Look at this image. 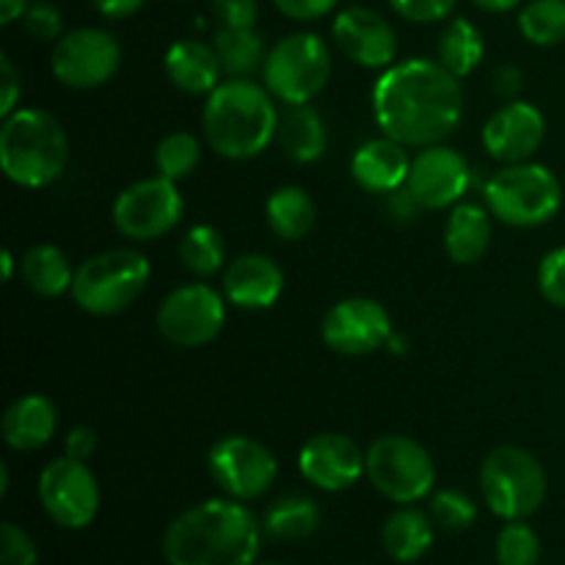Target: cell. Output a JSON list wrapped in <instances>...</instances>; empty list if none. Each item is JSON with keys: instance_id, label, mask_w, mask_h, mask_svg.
<instances>
[{"instance_id": "cell-1", "label": "cell", "mask_w": 565, "mask_h": 565, "mask_svg": "<svg viewBox=\"0 0 565 565\" xmlns=\"http://www.w3.org/2000/svg\"><path fill=\"white\" fill-rule=\"evenodd\" d=\"M381 132L403 147H434L463 116V88L434 58H408L381 72L373 86Z\"/></svg>"}, {"instance_id": "cell-2", "label": "cell", "mask_w": 565, "mask_h": 565, "mask_svg": "<svg viewBox=\"0 0 565 565\" xmlns=\"http://www.w3.org/2000/svg\"><path fill=\"white\" fill-rule=\"evenodd\" d=\"M263 522L241 500H204L169 522L160 550L169 565H257Z\"/></svg>"}, {"instance_id": "cell-3", "label": "cell", "mask_w": 565, "mask_h": 565, "mask_svg": "<svg viewBox=\"0 0 565 565\" xmlns=\"http://www.w3.org/2000/svg\"><path fill=\"white\" fill-rule=\"evenodd\" d=\"M279 110L274 94L248 77H230L207 97L204 141L226 160H252L276 141Z\"/></svg>"}, {"instance_id": "cell-4", "label": "cell", "mask_w": 565, "mask_h": 565, "mask_svg": "<svg viewBox=\"0 0 565 565\" xmlns=\"http://www.w3.org/2000/svg\"><path fill=\"white\" fill-rule=\"evenodd\" d=\"M70 163V138L55 116L17 108L0 127V169L20 188H47Z\"/></svg>"}, {"instance_id": "cell-5", "label": "cell", "mask_w": 565, "mask_h": 565, "mask_svg": "<svg viewBox=\"0 0 565 565\" xmlns=\"http://www.w3.org/2000/svg\"><path fill=\"white\" fill-rule=\"evenodd\" d=\"M149 276L152 268L141 252L110 248L77 265L70 296L83 312L108 318L125 312L147 290Z\"/></svg>"}, {"instance_id": "cell-6", "label": "cell", "mask_w": 565, "mask_h": 565, "mask_svg": "<svg viewBox=\"0 0 565 565\" xmlns=\"http://www.w3.org/2000/svg\"><path fill=\"white\" fill-rule=\"evenodd\" d=\"M486 207L516 230L550 224L563 204L561 180L541 163H511L491 174L483 188Z\"/></svg>"}, {"instance_id": "cell-7", "label": "cell", "mask_w": 565, "mask_h": 565, "mask_svg": "<svg viewBox=\"0 0 565 565\" xmlns=\"http://www.w3.org/2000/svg\"><path fill=\"white\" fill-rule=\"evenodd\" d=\"M546 489H550V480H546L544 467L524 447H494L480 467L483 500L502 522H524L539 513L546 500Z\"/></svg>"}, {"instance_id": "cell-8", "label": "cell", "mask_w": 565, "mask_h": 565, "mask_svg": "<svg viewBox=\"0 0 565 565\" xmlns=\"http://www.w3.org/2000/svg\"><path fill=\"white\" fill-rule=\"evenodd\" d=\"M265 88L285 105L312 103L331 77V50L318 33H290L268 50Z\"/></svg>"}, {"instance_id": "cell-9", "label": "cell", "mask_w": 565, "mask_h": 565, "mask_svg": "<svg viewBox=\"0 0 565 565\" xmlns=\"http://www.w3.org/2000/svg\"><path fill=\"white\" fill-rule=\"evenodd\" d=\"M373 489L397 505L430 497L436 486V463L412 436L386 434L367 447V472Z\"/></svg>"}, {"instance_id": "cell-10", "label": "cell", "mask_w": 565, "mask_h": 565, "mask_svg": "<svg viewBox=\"0 0 565 565\" xmlns=\"http://www.w3.org/2000/svg\"><path fill=\"white\" fill-rule=\"evenodd\" d=\"M226 320V298L204 281H191L160 301L158 331L177 348H202L221 334Z\"/></svg>"}, {"instance_id": "cell-11", "label": "cell", "mask_w": 565, "mask_h": 565, "mask_svg": "<svg viewBox=\"0 0 565 565\" xmlns=\"http://www.w3.org/2000/svg\"><path fill=\"white\" fill-rule=\"evenodd\" d=\"M207 472L226 497L252 502L265 497L279 478L274 452L248 436H224L207 452Z\"/></svg>"}, {"instance_id": "cell-12", "label": "cell", "mask_w": 565, "mask_h": 565, "mask_svg": "<svg viewBox=\"0 0 565 565\" xmlns=\"http://www.w3.org/2000/svg\"><path fill=\"white\" fill-rule=\"evenodd\" d=\"M180 191L166 177H149L127 185L114 202V226L127 241H158L182 221Z\"/></svg>"}, {"instance_id": "cell-13", "label": "cell", "mask_w": 565, "mask_h": 565, "mask_svg": "<svg viewBox=\"0 0 565 565\" xmlns=\"http://www.w3.org/2000/svg\"><path fill=\"white\" fill-rule=\"evenodd\" d=\"M39 502L44 513L64 530H83L97 519L99 486L86 461L53 458L39 475Z\"/></svg>"}, {"instance_id": "cell-14", "label": "cell", "mask_w": 565, "mask_h": 565, "mask_svg": "<svg viewBox=\"0 0 565 565\" xmlns=\"http://www.w3.org/2000/svg\"><path fill=\"white\" fill-rule=\"evenodd\" d=\"M121 64V47L116 36L103 28H75L55 42L50 66L55 81L88 92L99 88L116 75Z\"/></svg>"}, {"instance_id": "cell-15", "label": "cell", "mask_w": 565, "mask_h": 565, "mask_svg": "<svg viewBox=\"0 0 565 565\" xmlns=\"http://www.w3.org/2000/svg\"><path fill=\"white\" fill-rule=\"evenodd\" d=\"M320 337L340 356H367L390 345L392 318L373 298H345L326 312Z\"/></svg>"}, {"instance_id": "cell-16", "label": "cell", "mask_w": 565, "mask_h": 565, "mask_svg": "<svg viewBox=\"0 0 565 565\" xmlns=\"http://www.w3.org/2000/svg\"><path fill=\"white\" fill-rule=\"evenodd\" d=\"M334 44L364 70H390L397 58V33L379 11L351 6L340 11L331 25Z\"/></svg>"}, {"instance_id": "cell-17", "label": "cell", "mask_w": 565, "mask_h": 565, "mask_svg": "<svg viewBox=\"0 0 565 565\" xmlns=\"http://www.w3.org/2000/svg\"><path fill=\"white\" fill-rule=\"evenodd\" d=\"M298 469L320 491H345L367 472V452L345 434H318L298 452Z\"/></svg>"}, {"instance_id": "cell-18", "label": "cell", "mask_w": 565, "mask_h": 565, "mask_svg": "<svg viewBox=\"0 0 565 565\" xmlns=\"http://www.w3.org/2000/svg\"><path fill=\"white\" fill-rule=\"evenodd\" d=\"M469 177L472 171L461 152L434 143L412 160L406 185L412 188L423 210H445L461 202L469 188Z\"/></svg>"}, {"instance_id": "cell-19", "label": "cell", "mask_w": 565, "mask_h": 565, "mask_svg": "<svg viewBox=\"0 0 565 565\" xmlns=\"http://www.w3.org/2000/svg\"><path fill=\"white\" fill-rule=\"evenodd\" d=\"M546 138V119L533 103L511 99L483 127V147L497 163H527Z\"/></svg>"}, {"instance_id": "cell-20", "label": "cell", "mask_w": 565, "mask_h": 565, "mask_svg": "<svg viewBox=\"0 0 565 565\" xmlns=\"http://www.w3.org/2000/svg\"><path fill=\"white\" fill-rule=\"evenodd\" d=\"M224 298L241 309H268L285 290V270L265 254H243L224 268Z\"/></svg>"}, {"instance_id": "cell-21", "label": "cell", "mask_w": 565, "mask_h": 565, "mask_svg": "<svg viewBox=\"0 0 565 565\" xmlns=\"http://www.w3.org/2000/svg\"><path fill=\"white\" fill-rule=\"evenodd\" d=\"M412 160L403 143L395 138H373L356 149L351 160V177L367 193H390L406 185Z\"/></svg>"}, {"instance_id": "cell-22", "label": "cell", "mask_w": 565, "mask_h": 565, "mask_svg": "<svg viewBox=\"0 0 565 565\" xmlns=\"http://www.w3.org/2000/svg\"><path fill=\"white\" fill-rule=\"evenodd\" d=\"M58 428V412L44 395H22L6 408L0 434L17 452H33L47 445Z\"/></svg>"}, {"instance_id": "cell-23", "label": "cell", "mask_w": 565, "mask_h": 565, "mask_svg": "<svg viewBox=\"0 0 565 565\" xmlns=\"http://www.w3.org/2000/svg\"><path fill=\"white\" fill-rule=\"evenodd\" d=\"M166 75L185 94H213L221 81V61L213 44L182 39L166 50Z\"/></svg>"}, {"instance_id": "cell-24", "label": "cell", "mask_w": 565, "mask_h": 565, "mask_svg": "<svg viewBox=\"0 0 565 565\" xmlns=\"http://www.w3.org/2000/svg\"><path fill=\"white\" fill-rule=\"evenodd\" d=\"M276 143L292 163H315L323 158L326 147H329V130H326L323 116L309 103L287 105L276 125Z\"/></svg>"}, {"instance_id": "cell-25", "label": "cell", "mask_w": 565, "mask_h": 565, "mask_svg": "<svg viewBox=\"0 0 565 565\" xmlns=\"http://www.w3.org/2000/svg\"><path fill=\"white\" fill-rule=\"evenodd\" d=\"M436 539V524L430 513H423L419 508L403 505L392 513L381 530V544L384 552L395 563H417L430 552Z\"/></svg>"}, {"instance_id": "cell-26", "label": "cell", "mask_w": 565, "mask_h": 565, "mask_svg": "<svg viewBox=\"0 0 565 565\" xmlns=\"http://www.w3.org/2000/svg\"><path fill=\"white\" fill-rule=\"evenodd\" d=\"M491 246V213L475 202H461L447 215L445 248L452 263L475 265Z\"/></svg>"}, {"instance_id": "cell-27", "label": "cell", "mask_w": 565, "mask_h": 565, "mask_svg": "<svg viewBox=\"0 0 565 565\" xmlns=\"http://www.w3.org/2000/svg\"><path fill=\"white\" fill-rule=\"evenodd\" d=\"M323 513L307 494H285L263 513V533L274 541H303L318 533Z\"/></svg>"}, {"instance_id": "cell-28", "label": "cell", "mask_w": 565, "mask_h": 565, "mask_svg": "<svg viewBox=\"0 0 565 565\" xmlns=\"http://www.w3.org/2000/svg\"><path fill=\"white\" fill-rule=\"evenodd\" d=\"M318 210H315L312 196L298 185H281L265 202V221L270 232L281 241H301L312 232Z\"/></svg>"}, {"instance_id": "cell-29", "label": "cell", "mask_w": 565, "mask_h": 565, "mask_svg": "<svg viewBox=\"0 0 565 565\" xmlns=\"http://www.w3.org/2000/svg\"><path fill=\"white\" fill-rule=\"evenodd\" d=\"M22 279L36 296L58 298L66 290H72L75 270L58 246L39 243V246L28 248L25 257H22Z\"/></svg>"}, {"instance_id": "cell-30", "label": "cell", "mask_w": 565, "mask_h": 565, "mask_svg": "<svg viewBox=\"0 0 565 565\" xmlns=\"http://www.w3.org/2000/svg\"><path fill=\"white\" fill-rule=\"evenodd\" d=\"M221 70L232 77H248L263 70L268 58L265 36L257 28H218L213 36Z\"/></svg>"}, {"instance_id": "cell-31", "label": "cell", "mask_w": 565, "mask_h": 565, "mask_svg": "<svg viewBox=\"0 0 565 565\" xmlns=\"http://www.w3.org/2000/svg\"><path fill=\"white\" fill-rule=\"evenodd\" d=\"M436 53H439L436 61L461 81V77L472 75L480 66V61H483V33H480L472 22L463 20V17H456V20L447 22L445 31H441Z\"/></svg>"}, {"instance_id": "cell-32", "label": "cell", "mask_w": 565, "mask_h": 565, "mask_svg": "<svg viewBox=\"0 0 565 565\" xmlns=\"http://www.w3.org/2000/svg\"><path fill=\"white\" fill-rule=\"evenodd\" d=\"M180 259L199 279H210V276L221 274V268L226 263L224 235L210 224L193 226V230H188L182 235Z\"/></svg>"}, {"instance_id": "cell-33", "label": "cell", "mask_w": 565, "mask_h": 565, "mask_svg": "<svg viewBox=\"0 0 565 565\" xmlns=\"http://www.w3.org/2000/svg\"><path fill=\"white\" fill-rule=\"evenodd\" d=\"M519 31L530 44L555 47L565 42V0H530L519 11Z\"/></svg>"}, {"instance_id": "cell-34", "label": "cell", "mask_w": 565, "mask_h": 565, "mask_svg": "<svg viewBox=\"0 0 565 565\" xmlns=\"http://www.w3.org/2000/svg\"><path fill=\"white\" fill-rule=\"evenodd\" d=\"M202 158V147H199V138L188 130L169 132L163 141L154 149V166H158L160 177L171 182H180L191 174L199 166Z\"/></svg>"}, {"instance_id": "cell-35", "label": "cell", "mask_w": 565, "mask_h": 565, "mask_svg": "<svg viewBox=\"0 0 565 565\" xmlns=\"http://www.w3.org/2000/svg\"><path fill=\"white\" fill-rule=\"evenodd\" d=\"M497 565H539L541 563V539L533 527L524 522H505L497 535Z\"/></svg>"}, {"instance_id": "cell-36", "label": "cell", "mask_w": 565, "mask_h": 565, "mask_svg": "<svg viewBox=\"0 0 565 565\" xmlns=\"http://www.w3.org/2000/svg\"><path fill=\"white\" fill-rule=\"evenodd\" d=\"M430 519L445 533H463L478 522V505L458 489H441L430 494Z\"/></svg>"}, {"instance_id": "cell-37", "label": "cell", "mask_w": 565, "mask_h": 565, "mask_svg": "<svg viewBox=\"0 0 565 565\" xmlns=\"http://www.w3.org/2000/svg\"><path fill=\"white\" fill-rule=\"evenodd\" d=\"M0 565H39L36 544L14 522L0 524Z\"/></svg>"}, {"instance_id": "cell-38", "label": "cell", "mask_w": 565, "mask_h": 565, "mask_svg": "<svg viewBox=\"0 0 565 565\" xmlns=\"http://www.w3.org/2000/svg\"><path fill=\"white\" fill-rule=\"evenodd\" d=\"M539 290L552 307L565 309V246L546 254L539 265Z\"/></svg>"}, {"instance_id": "cell-39", "label": "cell", "mask_w": 565, "mask_h": 565, "mask_svg": "<svg viewBox=\"0 0 565 565\" xmlns=\"http://www.w3.org/2000/svg\"><path fill=\"white\" fill-rule=\"evenodd\" d=\"M22 22H25V31L33 39H39V42H58L64 36V17L47 0H39V3L28 6Z\"/></svg>"}, {"instance_id": "cell-40", "label": "cell", "mask_w": 565, "mask_h": 565, "mask_svg": "<svg viewBox=\"0 0 565 565\" xmlns=\"http://www.w3.org/2000/svg\"><path fill=\"white\" fill-rule=\"evenodd\" d=\"M458 0H390L392 9L408 22H439L452 14Z\"/></svg>"}, {"instance_id": "cell-41", "label": "cell", "mask_w": 565, "mask_h": 565, "mask_svg": "<svg viewBox=\"0 0 565 565\" xmlns=\"http://www.w3.org/2000/svg\"><path fill=\"white\" fill-rule=\"evenodd\" d=\"M213 17L221 28H257V0H213Z\"/></svg>"}, {"instance_id": "cell-42", "label": "cell", "mask_w": 565, "mask_h": 565, "mask_svg": "<svg viewBox=\"0 0 565 565\" xmlns=\"http://www.w3.org/2000/svg\"><path fill=\"white\" fill-rule=\"evenodd\" d=\"M419 210H423V204L417 202V196H414L412 188L408 185H401V188H395V191L384 193V213L392 224H397V226L414 224L419 215Z\"/></svg>"}, {"instance_id": "cell-43", "label": "cell", "mask_w": 565, "mask_h": 565, "mask_svg": "<svg viewBox=\"0 0 565 565\" xmlns=\"http://www.w3.org/2000/svg\"><path fill=\"white\" fill-rule=\"evenodd\" d=\"M340 0H274L276 9L296 22H312L329 14Z\"/></svg>"}, {"instance_id": "cell-44", "label": "cell", "mask_w": 565, "mask_h": 565, "mask_svg": "<svg viewBox=\"0 0 565 565\" xmlns=\"http://www.w3.org/2000/svg\"><path fill=\"white\" fill-rule=\"evenodd\" d=\"M0 83H3V99H0V116H9L17 110V103L22 97V81H20V72L14 70L9 55H0Z\"/></svg>"}, {"instance_id": "cell-45", "label": "cell", "mask_w": 565, "mask_h": 565, "mask_svg": "<svg viewBox=\"0 0 565 565\" xmlns=\"http://www.w3.org/2000/svg\"><path fill=\"white\" fill-rule=\"evenodd\" d=\"M97 450V434H94L88 425H77L66 434L64 439V452L70 458H77V461H88Z\"/></svg>"}, {"instance_id": "cell-46", "label": "cell", "mask_w": 565, "mask_h": 565, "mask_svg": "<svg viewBox=\"0 0 565 565\" xmlns=\"http://www.w3.org/2000/svg\"><path fill=\"white\" fill-rule=\"evenodd\" d=\"M522 83H524V77H522V72H519V66H513V64L497 66V72H494V92L500 94V97L505 99V103L516 99V94L522 92Z\"/></svg>"}, {"instance_id": "cell-47", "label": "cell", "mask_w": 565, "mask_h": 565, "mask_svg": "<svg viewBox=\"0 0 565 565\" xmlns=\"http://www.w3.org/2000/svg\"><path fill=\"white\" fill-rule=\"evenodd\" d=\"M92 3L108 20H125V17L136 14L147 0H92Z\"/></svg>"}, {"instance_id": "cell-48", "label": "cell", "mask_w": 565, "mask_h": 565, "mask_svg": "<svg viewBox=\"0 0 565 565\" xmlns=\"http://www.w3.org/2000/svg\"><path fill=\"white\" fill-rule=\"evenodd\" d=\"M28 11V0H0V25L22 20Z\"/></svg>"}, {"instance_id": "cell-49", "label": "cell", "mask_w": 565, "mask_h": 565, "mask_svg": "<svg viewBox=\"0 0 565 565\" xmlns=\"http://www.w3.org/2000/svg\"><path fill=\"white\" fill-rule=\"evenodd\" d=\"M472 3L478 6V9L491 11V14H502V11L516 9V6L522 3V0H472Z\"/></svg>"}, {"instance_id": "cell-50", "label": "cell", "mask_w": 565, "mask_h": 565, "mask_svg": "<svg viewBox=\"0 0 565 565\" xmlns=\"http://www.w3.org/2000/svg\"><path fill=\"white\" fill-rule=\"evenodd\" d=\"M0 263H3V281H11V276H14V257H11V252H3Z\"/></svg>"}, {"instance_id": "cell-51", "label": "cell", "mask_w": 565, "mask_h": 565, "mask_svg": "<svg viewBox=\"0 0 565 565\" xmlns=\"http://www.w3.org/2000/svg\"><path fill=\"white\" fill-rule=\"evenodd\" d=\"M6 491H9V467L0 463V497H6Z\"/></svg>"}, {"instance_id": "cell-52", "label": "cell", "mask_w": 565, "mask_h": 565, "mask_svg": "<svg viewBox=\"0 0 565 565\" xmlns=\"http://www.w3.org/2000/svg\"><path fill=\"white\" fill-rule=\"evenodd\" d=\"M259 565H287V563H259Z\"/></svg>"}]
</instances>
